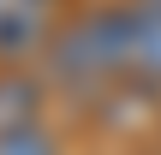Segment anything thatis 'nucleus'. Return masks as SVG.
Here are the masks:
<instances>
[{"instance_id": "obj_1", "label": "nucleus", "mask_w": 161, "mask_h": 155, "mask_svg": "<svg viewBox=\"0 0 161 155\" xmlns=\"http://www.w3.org/2000/svg\"><path fill=\"white\" fill-rule=\"evenodd\" d=\"M48 78H54L60 90H78V96H90V90H102V84H114V78H125L119 12H114V6H96V12L60 24L54 42H48Z\"/></svg>"}, {"instance_id": "obj_2", "label": "nucleus", "mask_w": 161, "mask_h": 155, "mask_svg": "<svg viewBox=\"0 0 161 155\" xmlns=\"http://www.w3.org/2000/svg\"><path fill=\"white\" fill-rule=\"evenodd\" d=\"M114 12H119L125 78L161 84V0H114Z\"/></svg>"}, {"instance_id": "obj_3", "label": "nucleus", "mask_w": 161, "mask_h": 155, "mask_svg": "<svg viewBox=\"0 0 161 155\" xmlns=\"http://www.w3.org/2000/svg\"><path fill=\"white\" fill-rule=\"evenodd\" d=\"M54 42V0H0V60H24Z\"/></svg>"}, {"instance_id": "obj_4", "label": "nucleus", "mask_w": 161, "mask_h": 155, "mask_svg": "<svg viewBox=\"0 0 161 155\" xmlns=\"http://www.w3.org/2000/svg\"><path fill=\"white\" fill-rule=\"evenodd\" d=\"M36 119H42V84L6 72V78H0V137H6V131H24V125H36Z\"/></svg>"}, {"instance_id": "obj_5", "label": "nucleus", "mask_w": 161, "mask_h": 155, "mask_svg": "<svg viewBox=\"0 0 161 155\" xmlns=\"http://www.w3.org/2000/svg\"><path fill=\"white\" fill-rule=\"evenodd\" d=\"M0 155H66V149H60V137L36 119V125H24V131H6V137H0Z\"/></svg>"}]
</instances>
